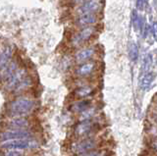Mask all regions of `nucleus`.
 <instances>
[{
	"label": "nucleus",
	"instance_id": "obj_6",
	"mask_svg": "<svg viewBox=\"0 0 157 156\" xmlns=\"http://www.w3.org/2000/svg\"><path fill=\"white\" fill-rule=\"evenodd\" d=\"M102 7V0H85L78 4L77 8V14H97Z\"/></svg>",
	"mask_w": 157,
	"mask_h": 156
},
{
	"label": "nucleus",
	"instance_id": "obj_23",
	"mask_svg": "<svg viewBox=\"0 0 157 156\" xmlns=\"http://www.w3.org/2000/svg\"><path fill=\"white\" fill-rule=\"evenodd\" d=\"M83 156H103L100 151H90V152L83 154Z\"/></svg>",
	"mask_w": 157,
	"mask_h": 156
},
{
	"label": "nucleus",
	"instance_id": "obj_19",
	"mask_svg": "<svg viewBox=\"0 0 157 156\" xmlns=\"http://www.w3.org/2000/svg\"><path fill=\"white\" fill-rule=\"evenodd\" d=\"M132 25H134V28L136 32H139L140 29H142V26H141V23H142V20L141 18L139 16V14H137L136 11H132Z\"/></svg>",
	"mask_w": 157,
	"mask_h": 156
},
{
	"label": "nucleus",
	"instance_id": "obj_16",
	"mask_svg": "<svg viewBox=\"0 0 157 156\" xmlns=\"http://www.w3.org/2000/svg\"><path fill=\"white\" fill-rule=\"evenodd\" d=\"M32 86H33V79L28 75L27 77H25L24 79H23V81L17 86V87L15 89V90H14L13 92H16V93H19V92L26 91V90L29 89Z\"/></svg>",
	"mask_w": 157,
	"mask_h": 156
},
{
	"label": "nucleus",
	"instance_id": "obj_12",
	"mask_svg": "<svg viewBox=\"0 0 157 156\" xmlns=\"http://www.w3.org/2000/svg\"><path fill=\"white\" fill-rule=\"evenodd\" d=\"M6 127L8 129H17V130H27L29 128L31 123L25 117H16L6 122Z\"/></svg>",
	"mask_w": 157,
	"mask_h": 156
},
{
	"label": "nucleus",
	"instance_id": "obj_2",
	"mask_svg": "<svg viewBox=\"0 0 157 156\" xmlns=\"http://www.w3.org/2000/svg\"><path fill=\"white\" fill-rule=\"evenodd\" d=\"M96 30L95 27L90 26V27H86L82 28L78 31H77L74 35L71 36L70 43L73 47H80L86 43L90 38L94 36Z\"/></svg>",
	"mask_w": 157,
	"mask_h": 156
},
{
	"label": "nucleus",
	"instance_id": "obj_9",
	"mask_svg": "<svg viewBox=\"0 0 157 156\" xmlns=\"http://www.w3.org/2000/svg\"><path fill=\"white\" fill-rule=\"evenodd\" d=\"M97 69V63L95 61H87L86 63H82V64H80L75 70V75L78 78H81V79H83V78H87L90 77L95 73Z\"/></svg>",
	"mask_w": 157,
	"mask_h": 156
},
{
	"label": "nucleus",
	"instance_id": "obj_14",
	"mask_svg": "<svg viewBox=\"0 0 157 156\" xmlns=\"http://www.w3.org/2000/svg\"><path fill=\"white\" fill-rule=\"evenodd\" d=\"M91 107V101L88 99H80L72 105V110L77 113H82L83 111L87 110Z\"/></svg>",
	"mask_w": 157,
	"mask_h": 156
},
{
	"label": "nucleus",
	"instance_id": "obj_26",
	"mask_svg": "<svg viewBox=\"0 0 157 156\" xmlns=\"http://www.w3.org/2000/svg\"><path fill=\"white\" fill-rule=\"evenodd\" d=\"M152 116H153V120H154V122L157 124V110H155V112H154L153 115H152Z\"/></svg>",
	"mask_w": 157,
	"mask_h": 156
},
{
	"label": "nucleus",
	"instance_id": "obj_27",
	"mask_svg": "<svg viewBox=\"0 0 157 156\" xmlns=\"http://www.w3.org/2000/svg\"><path fill=\"white\" fill-rule=\"evenodd\" d=\"M82 1H85V0H72V2H74L75 4H81Z\"/></svg>",
	"mask_w": 157,
	"mask_h": 156
},
{
	"label": "nucleus",
	"instance_id": "obj_21",
	"mask_svg": "<svg viewBox=\"0 0 157 156\" xmlns=\"http://www.w3.org/2000/svg\"><path fill=\"white\" fill-rule=\"evenodd\" d=\"M3 156H23V153L17 149H10L5 151L3 153Z\"/></svg>",
	"mask_w": 157,
	"mask_h": 156
},
{
	"label": "nucleus",
	"instance_id": "obj_10",
	"mask_svg": "<svg viewBox=\"0 0 157 156\" xmlns=\"http://www.w3.org/2000/svg\"><path fill=\"white\" fill-rule=\"evenodd\" d=\"M97 22H98L97 14H82V15H78L75 20L76 26L80 29L93 26Z\"/></svg>",
	"mask_w": 157,
	"mask_h": 156
},
{
	"label": "nucleus",
	"instance_id": "obj_1",
	"mask_svg": "<svg viewBox=\"0 0 157 156\" xmlns=\"http://www.w3.org/2000/svg\"><path fill=\"white\" fill-rule=\"evenodd\" d=\"M36 108V102L29 97H19L12 100L8 104L7 111L13 118L16 117H26Z\"/></svg>",
	"mask_w": 157,
	"mask_h": 156
},
{
	"label": "nucleus",
	"instance_id": "obj_20",
	"mask_svg": "<svg viewBox=\"0 0 157 156\" xmlns=\"http://www.w3.org/2000/svg\"><path fill=\"white\" fill-rule=\"evenodd\" d=\"M95 115V110L94 108H88L87 110L83 111L82 113H81V116H80V120L81 121H85V120H91L92 117Z\"/></svg>",
	"mask_w": 157,
	"mask_h": 156
},
{
	"label": "nucleus",
	"instance_id": "obj_22",
	"mask_svg": "<svg viewBox=\"0 0 157 156\" xmlns=\"http://www.w3.org/2000/svg\"><path fill=\"white\" fill-rule=\"evenodd\" d=\"M148 0H136V8L139 10H144L146 7Z\"/></svg>",
	"mask_w": 157,
	"mask_h": 156
},
{
	"label": "nucleus",
	"instance_id": "obj_11",
	"mask_svg": "<svg viewBox=\"0 0 157 156\" xmlns=\"http://www.w3.org/2000/svg\"><path fill=\"white\" fill-rule=\"evenodd\" d=\"M94 122L91 120H85L81 121L78 123L75 129V134L78 138H82V136H86L90 134H91V131L94 129Z\"/></svg>",
	"mask_w": 157,
	"mask_h": 156
},
{
	"label": "nucleus",
	"instance_id": "obj_5",
	"mask_svg": "<svg viewBox=\"0 0 157 156\" xmlns=\"http://www.w3.org/2000/svg\"><path fill=\"white\" fill-rule=\"evenodd\" d=\"M33 138V134L29 129L27 130H17V129H8L0 133V140L7 141L14 139H24Z\"/></svg>",
	"mask_w": 157,
	"mask_h": 156
},
{
	"label": "nucleus",
	"instance_id": "obj_17",
	"mask_svg": "<svg viewBox=\"0 0 157 156\" xmlns=\"http://www.w3.org/2000/svg\"><path fill=\"white\" fill-rule=\"evenodd\" d=\"M152 65V55L148 54L145 58L144 62H142V65H141V69H140V73H141V76H144L147 73H149V69Z\"/></svg>",
	"mask_w": 157,
	"mask_h": 156
},
{
	"label": "nucleus",
	"instance_id": "obj_24",
	"mask_svg": "<svg viewBox=\"0 0 157 156\" xmlns=\"http://www.w3.org/2000/svg\"><path fill=\"white\" fill-rule=\"evenodd\" d=\"M152 32H153V37L157 40V22L153 23V26H152Z\"/></svg>",
	"mask_w": 157,
	"mask_h": 156
},
{
	"label": "nucleus",
	"instance_id": "obj_7",
	"mask_svg": "<svg viewBox=\"0 0 157 156\" xmlns=\"http://www.w3.org/2000/svg\"><path fill=\"white\" fill-rule=\"evenodd\" d=\"M97 49L94 46H87V47H83L78 49L75 55H74V59L77 64H82V63H86L87 61H91L93 58L96 55Z\"/></svg>",
	"mask_w": 157,
	"mask_h": 156
},
{
	"label": "nucleus",
	"instance_id": "obj_18",
	"mask_svg": "<svg viewBox=\"0 0 157 156\" xmlns=\"http://www.w3.org/2000/svg\"><path fill=\"white\" fill-rule=\"evenodd\" d=\"M129 56L132 61H136L139 58V47L136 43H132L129 47Z\"/></svg>",
	"mask_w": 157,
	"mask_h": 156
},
{
	"label": "nucleus",
	"instance_id": "obj_4",
	"mask_svg": "<svg viewBox=\"0 0 157 156\" xmlns=\"http://www.w3.org/2000/svg\"><path fill=\"white\" fill-rule=\"evenodd\" d=\"M97 145V140L92 138V136H86L83 139H80L74 143L72 144V151L75 154L78 155H83L86 153H88L92 151L96 147Z\"/></svg>",
	"mask_w": 157,
	"mask_h": 156
},
{
	"label": "nucleus",
	"instance_id": "obj_25",
	"mask_svg": "<svg viewBox=\"0 0 157 156\" xmlns=\"http://www.w3.org/2000/svg\"><path fill=\"white\" fill-rule=\"evenodd\" d=\"M151 147L153 148L156 152H157V139H153L152 140V143H151Z\"/></svg>",
	"mask_w": 157,
	"mask_h": 156
},
{
	"label": "nucleus",
	"instance_id": "obj_15",
	"mask_svg": "<svg viewBox=\"0 0 157 156\" xmlns=\"http://www.w3.org/2000/svg\"><path fill=\"white\" fill-rule=\"evenodd\" d=\"M154 79H155V75L151 72L147 73V74H145L144 76H141L140 81V89L141 90L148 89L151 86V84L153 82Z\"/></svg>",
	"mask_w": 157,
	"mask_h": 156
},
{
	"label": "nucleus",
	"instance_id": "obj_13",
	"mask_svg": "<svg viewBox=\"0 0 157 156\" xmlns=\"http://www.w3.org/2000/svg\"><path fill=\"white\" fill-rule=\"evenodd\" d=\"M93 87L91 86H88V85H85V86H78V89L74 91L75 93V96L78 99H85L86 97L90 96L93 93Z\"/></svg>",
	"mask_w": 157,
	"mask_h": 156
},
{
	"label": "nucleus",
	"instance_id": "obj_3",
	"mask_svg": "<svg viewBox=\"0 0 157 156\" xmlns=\"http://www.w3.org/2000/svg\"><path fill=\"white\" fill-rule=\"evenodd\" d=\"M0 146L6 149H34L39 146L37 140L33 138L31 139H14V140H7L1 141Z\"/></svg>",
	"mask_w": 157,
	"mask_h": 156
},
{
	"label": "nucleus",
	"instance_id": "obj_8",
	"mask_svg": "<svg viewBox=\"0 0 157 156\" xmlns=\"http://www.w3.org/2000/svg\"><path fill=\"white\" fill-rule=\"evenodd\" d=\"M28 76V73L25 68H18V70L9 78L7 81H5V89L9 91H14L17 86L23 81L25 77Z\"/></svg>",
	"mask_w": 157,
	"mask_h": 156
},
{
	"label": "nucleus",
	"instance_id": "obj_28",
	"mask_svg": "<svg viewBox=\"0 0 157 156\" xmlns=\"http://www.w3.org/2000/svg\"><path fill=\"white\" fill-rule=\"evenodd\" d=\"M156 110H157V107H156Z\"/></svg>",
	"mask_w": 157,
	"mask_h": 156
}]
</instances>
